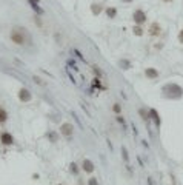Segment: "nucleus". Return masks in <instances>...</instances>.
Instances as JSON below:
<instances>
[{
    "label": "nucleus",
    "mask_w": 183,
    "mask_h": 185,
    "mask_svg": "<svg viewBox=\"0 0 183 185\" xmlns=\"http://www.w3.org/2000/svg\"><path fill=\"white\" fill-rule=\"evenodd\" d=\"M162 92H165V96L169 99H180L183 96V88L177 83H166L162 88Z\"/></svg>",
    "instance_id": "nucleus-1"
},
{
    "label": "nucleus",
    "mask_w": 183,
    "mask_h": 185,
    "mask_svg": "<svg viewBox=\"0 0 183 185\" xmlns=\"http://www.w3.org/2000/svg\"><path fill=\"white\" fill-rule=\"evenodd\" d=\"M11 40L15 45H25L26 42H29V34L23 28H14L11 31Z\"/></svg>",
    "instance_id": "nucleus-2"
},
{
    "label": "nucleus",
    "mask_w": 183,
    "mask_h": 185,
    "mask_svg": "<svg viewBox=\"0 0 183 185\" xmlns=\"http://www.w3.org/2000/svg\"><path fill=\"white\" fill-rule=\"evenodd\" d=\"M73 130H74V127L69 122H65V124L60 125V134H63L66 139H71L73 137Z\"/></svg>",
    "instance_id": "nucleus-3"
},
{
    "label": "nucleus",
    "mask_w": 183,
    "mask_h": 185,
    "mask_svg": "<svg viewBox=\"0 0 183 185\" xmlns=\"http://www.w3.org/2000/svg\"><path fill=\"white\" fill-rule=\"evenodd\" d=\"M132 19H134V22L137 23V25H142V23L146 22V14L142 9H135L134 14H132Z\"/></svg>",
    "instance_id": "nucleus-4"
},
{
    "label": "nucleus",
    "mask_w": 183,
    "mask_h": 185,
    "mask_svg": "<svg viewBox=\"0 0 183 185\" xmlns=\"http://www.w3.org/2000/svg\"><path fill=\"white\" fill-rule=\"evenodd\" d=\"M19 99H20L22 102H31V99H32L31 91H29L28 88H22V89L19 91Z\"/></svg>",
    "instance_id": "nucleus-5"
},
{
    "label": "nucleus",
    "mask_w": 183,
    "mask_h": 185,
    "mask_svg": "<svg viewBox=\"0 0 183 185\" xmlns=\"http://www.w3.org/2000/svg\"><path fill=\"white\" fill-rule=\"evenodd\" d=\"M82 170H83L85 173H93V171H94V164H93V160L83 159V162H82Z\"/></svg>",
    "instance_id": "nucleus-6"
},
{
    "label": "nucleus",
    "mask_w": 183,
    "mask_h": 185,
    "mask_svg": "<svg viewBox=\"0 0 183 185\" xmlns=\"http://www.w3.org/2000/svg\"><path fill=\"white\" fill-rule=\"evenodd\" d=\"M0 142H2L3 145H12L14 144V137L9 133H2V136H0Z\"/></svg>",
    "instance_id": "nucleus-7"
},
{
    "label": "nucleus",
    "mask_w": 183,
    "mask_h": 185,
    "mask_svg": "<svg viewBox=\"0 0 183 185\" xmlns=\"http://www.w3.org/2000/svg\"><path fill=\"white\" fill-rule=\"evenodd\" d=\"M148 31H149V34H151V36H154V37H155V36H160V33H162V26H160L157 22H154V23H151V26H149V30H148Z\"/></svg>",
    "instance_id": "nucleus-8"
},
{
    "label": "nucleus",
    "mask_w": 183,
    "mask_h": 185,
    "mask_svg": "<svg viewBox=\"0 0 183 185\" xmlns=\"http://www.w3.org/2000/svg\"><path fill=\"white\" fill-rule=\"evenodd\" d=\"M149 119H152L154 124H155L157 127H160V124H162V120H160V114H158L157 110H154V108L149 110Z\"/></svg>",
    "instance_id": "nucleus-9"
},
{
    "label": "nucleus",
    "mask_w": 183,
    "mask_h": 185,
    "mask_svg": "<svg viewBox=\"0 0 183 185\" xmlns=\"http://www.w3.org/2000/svg\"><path fill=\"white\" fill-rule=\"evenodd\" d=\"M145 76L148 77V79H157L158 77V71H157V69L155 68H146L145 69Z\"/></svg>",
    "instance_id": "nucleus-10"
},
{
    "label": "nucleus",
    "mask_w": 183,
    "mask_h": 185,
    "mask_svg": "<svg viewBox=\"0 0 183 185\" xmlns=\"http://www.w3.org/2000/svg\"><path fill=\"white\" fill-rule=\"evenodd\" d=\"M91 11H93L94 16H99L102 12V5L100 3H93V5H91Z\"/></svg>",
    "instance_id": "nucleus-11"
},
{
    "label": "nucleus",
    "mask_w": 183,
    "mask_h": 185,
    "mask_svg": "<svg viewBox=\"0 0 183 185\" xmlns=\"http://www.w3.org/2000/svg\"><path fill=\"white\" fill-rule=\"evenodd\" d=\"M29 2V5H31V8L37 12V14H43V9L42 8H39V5H37V2H34V0H28Z\"/></svg>",
    "instance_id": "nucleus-12"
},
{
    "label": "nucleus",
    "mask_w": 183,
    "mask_h": 185,
    "mask_svg": "<svg viewBox=\"0 0 183 185\" xmlns=\"http://www.w3.org/2000/svg\"><path fill=\"white\" fill-rule=\"evenodd\" d=\"M6 120H8V113L3 108H0V124H3Z\"/></svg>",
    "instance_id": "nucleus-13"
},
{
    "label": "nucleus",
    "mask_w": 183,
    "mask_h": 185,
    "mask_svg": "<svg viewBox=\"0 0 183 185\" xmlns=\"http://www.w3.org/2000/svg\"><path fill=\"white\" fill-rule=\"evenodd\" d=\"M106 14H108L109 19H114V17L117 16V9H116V8H108V9H106Z\"/></svg>",
    "instance_id": "nucleus-14"
},
{
    "label": "nucleus",
    "mask_w": 183,
    "mask_h": 185,
    "mask_svg": "<svg viewBox=\"0 0 183 185\" xmlns=\"http://www.w3.org/2000/svg\"><path fill=\"white\" fill-rule=\"evenodd\" d=\"M48 139H49L51 142H57L59 136H57V133H56V131H49V133H48Z\"/></svg>",
    "instance_id": "nucleus-15"
},
{
    "label": "nucleus",
    "mask_w": 183,
    "mask_h": 185,
    "mask_svg": "<svg viewBox=\"0 0 183 185\" xmlns=\"http://www.w3.org/2000/svg\"><path fill=\"white\" fill-rule=\"evenodd\" d=\"M119 65H120L123 69H129V68H131V63H129L128 60H125V59H123V60H120V62H119Z\"/></svg>",
    "instance_id": "nucleus-16"
},
{
    "label": "nucleus",
    "mask_w": 183,
    "mask_h": 185,
    "mask_svg": "<svg viewBox=\"0 0 183 185\" xmlns=\"http://www.w3.org/2000/svg\"><path fill=\"white\" fill-rule=\"evenodd\" d=\"M139 113H140V116H142V119H145V120H148V119H149V111L146 113L143 108H140V110H139Z\"/></svg>",
    "instance_id": "nucleus-17"
},
{
    "label": "nucleus",
    "mask_w": 183,
    "mask_h": 185,
    "mask_svg": "<svg viewBox=\"0 0 183 185\" xmlns=\"http://www.w3.org/2000/svg\"><path fill=\"white\" fill-rule=\"evenodd\" d=\"M134 34L135 36H143V30H142V26H134Z\"/></svg>",
    "instance_id": "nucleus-18"
},
{
    "label": "nucleus",
    "mask_w": 183,
    "mask_h": 185,
    "mask_svg": "<svg viewBox=\"0 0 183 185\" xmlns=\"http://www.w3.org/2000/svg\"><path fill=\"white\" fill-rule=\"evenodd\" d=\"M69 171H71L73 174H77V173H79V168H77V164H74V162H73V164L69 165Z\"/></svg>",
    "instance_id": "nucleus-19"
},
{
    "label": "nucleus",
    "mask_w": 183,
    "mask_h": 185,
    "mask_svg": "<svg viewBox=\"0 0 183 185\" xmlns=\"http://www.w3.org/2000/svg\"><path fill=\"white\" fill-rule=\"evenodd\" d=\"M88 185H99L97 177H89V179H88Z\"/></svg>",
    "instance_id": "nucleus-20"
},
{
    "label": "nucleus",
    "mask_w": 183,
    "mask_h": 185,
    "mask_svg": "<svg viewBox=\"0 0 183 185\" xmlns=\"http://www.w3.org/2000/svg\"><path fill=\"white\" fill-rule=\"evenodd\" d=\"M112 111H114V113H117V114H119V113H120V111H122V106H120V105H119V103H114V105H112Z\"/></svg>",
    "instance_id": "nucleus-21"
},
{
    "label": "nucleus",
    "mask_w": 183,
    "mask_h": 185,
    "mask_svg": "<svg viewBox=\"0 0 183 185\" xmlns=\"http://www.w3.org/2000/svg\"><path fill=\"white\" fill-rule=\"evenodd\" d=\"M122 153H123V159H125V162H128V160H129V157H128V151H126V148H125V147L122 148Z\"/></svg>",
    "instance_id": "nucleus-22"
},
{
    "label": "nucleus",
    "mask_w": 183,
    "mask_h": 185,
    "mask_svg": "<svg viewBox=\"0 0 183 185\" xmlns=\"http://www.w3.org/2000/svg\"><path fill=\"white\" fill-rule=\"evenodd\" d=\"M93 69H94V73H96L97 76H102V73H100V69H99V66H96V65H94V66H93Z\"/></svg>",
    "instance_id": "nucleus-23"
},
{
    "label": "nucleus",
    "mask_w": 183,
    "mask_h": 185,
    "mask_svg": "<svg viewBox=\"0 0 183 185\" xmlns=\"http://www.w3.org/2000/svg\"><path fill=\"white\" fill-rule=\"evenodd\" d=\"M178 40H180V43H183V30L178 33Z\"/></svg>",
    "instance_id": "nucleus-24"
},
{
    "label": "nucleus",
    "mask_w": 183,
    "mask_h": 185,
    "mask_svg": "<svg viewBox=\"0 0 183 185\" xmlns=\"http://www.w3.org/2000/svg\"><path fill=\"white\" fill-rule=\"evenodd\" d=\"M117 120H119L122 125H125V120H123V117H122V116H117Z\"/></svg>",
    "instance_id": "nucleus-25"
},
{
    "label": "nucleus",
    "mask_w": 183,
    "mask_h": 185,
    "mask_svg": "<svg viewBox=\"0 0 183 185\" xmlns=\"http://www.w3.org/2000/svg\"><path fill=\"white\" fill-rule=\"evenodd\" d=\"M122 2H126V3H129V2H132V0H122Z\"/></svg>",
    "instance_id": "nucleus-26"
},
{
    "label": "nucleus",
    "mask_w": 183,
    "mask_h": 185,
    "mask_svg": "<svg viewBox=\"0 0 183 185\" xmlns=\"http://www.w3.org/2000/svg\"><path fill=\"white\" fill-rule=\"evenodd\" d=\"M163 2H166V3H168V2H172V0H163Z\"/></svg>",
    "instance_id": "nucleus-27"
},
{
    "label": "nucleus",
    "mask_w": 183,
    "mask_h": 185,
    "mask_svg": "<svg viewBox=\"0 0 183 185\" xmlns=\"http://www.w3.org/2000/svg\"><path fill=\"white\" fill-rule=\"evenodd\" d=\"M59 185H62V183H59Z\"/></svg>",
    "instance_id": "nucleus-28"
}]
</instances>
